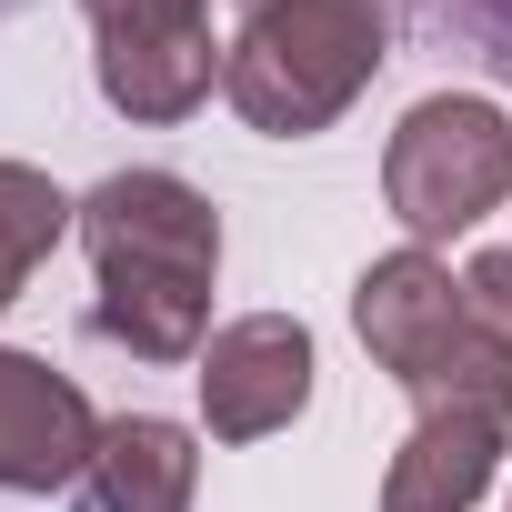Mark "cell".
<instances>
[{
	"label": "cell",
	"mask_w": 512,
	"mask_h": 512,
	"mask_svg": "<svg viewBox=\"0 0 512 512\" xmlns=\"http://www.w3.org/2000/svg\"><path fill=\"white\" fill-rule=\"evenodd\" d=\"M422 11H432V31L482 41V61H492V71H512V0H422Z\"/></svg>",
	"instance_id": "obj_12"
},
{
	"label": "cell",
	"mask_w": 512,
	"mask_h": 512,
	"mask_svg": "<svg viewBox=\"0 0 512 512\" xmlns=\"http://www.w3.org/2000/svg\"><path fill=\"white\" fill-rule=\"evenodd\" d=\"M382 201L392 221L432 251L462 241L472 221H492L512 201V111L482 91H432L402 111V131L382 141Z\"/></svg>",
	"instance_id": "obj_3"
},
{
	"label": "cell",
	"mask_w": 512,
	"mask_h": 512,
	"mask_svg": "<svg viewBox=\"0 0 512 512\" xmlns=\"http://www.w3.org/2000/svg\"><path fill=\"white\" fill-rule=\"evenodd\" d=\"M91 21V61H101V101L121 121H191L221 91V41H211V0H81Z\"/></svg>",
	"instance_id": "obj_4"
},
{
	"label": "cell",
	"mask_w": 512,
	"mask_h": 512,
	"mask_svg": "<svg viewBox=\"0 0 512 512\" xmlns=\"http://www.w3.org/2000/svg\"><path fill=\"white\" fill-rule=\"evenodd\" d=\"M312 372H322V352H312V332H302L292 312H241V322H221V332L201 342V362H191L211 442H272V432H292V422L312 412Z\"/></svg>",
	"instance_id": "obj_5"
},
{
	"label": "cell",
	"mask_w": 512,
	"mask_h": 512,
	"mask_svg": "<svg viewBox=\"0 0 512 512\" xmlns=\"http://www.w3.org/2000/svg\"><path fill=\"white\" fill-rule=\"evenodd\" d=\"M412 402H422V412H482V422L512 432V342L472 322V332H462V342L412 382Z\"/></svg>",
	"instance_id": "obj_11"
},
{
	"label": "cell",
	"mask_w": 512,
	"mask_h": 512,
	"mask_svg": "<svg viewBox=\"0 0 512 512\" xmlns=\"http://www.w3.org/2000/svg\"><path fill=\"white\" fill-rule=\"evenodd\" d=\"M191 492H201V432L191 422H161V412L101 422L91 512H191Z\"/></svg>",
	"instance_id": "obj_9"
},
{
	"label": "cell",
	"mask_w": 512,
	"mask_h": 512,
	"mask_svg": "<svg viewBox=\"0 0 512 512\" xmlns=\"http://www.w3.org/2000/svg\"><path fill=\"white\" fill-rule=\"evenodd\" d=\"M101 412L41 352H0V492H71L91 482Z\"/></svg>",
	"instance_id": "obj_7"
},
{
	"label": "cell",
	"mask_w": 512,
	"mask_h": 512,
	"mask_svg": "<svg viewBox=\"0 0 512 512\" xmlns=\"http://www.w3.org/2000/svg\"><path fill=\"white\" fill-rule=\"evenodd\" d=\"M11 11H31V0H0V21H11Z\"/></svg>",
	"instance_id": "obj_14"
},
{
	"label": "cell",
	"mask_w": 512,
	"mask_h": 512,
	"mask_svg": "<svg viewBox=\"0 0 512 512\" xmlns=\"http://www.w3.org/2000/svg\"><path fill=\"white\" fill-rule=\"evenodd\" d=\"M352 332H362V352L412 392V382L472 332V302H462V282H452L442 251L402 241V251H382V262L352 282Z\"/></svg>",
	"instance_id": "obj_6"
},
{
	"label": "cell",
	"mask_w": 512,
	"mask_h": 512,
	"mask_svg": "<svg viewBox=\"0 0 512 512\" xmlns=\"http://www.w3.org/2000/svg\"><path fill=\"white\" fill-rule=\"evenodd\" d=\"M502 472V422L482 412H422L382 472V512H472Z\"/></svg>",
	"instance_id": "obj_8"
},
{
	"label": "cell",
	"mask_w": 512,
	"mask_h": 512,
	"mask_svg": "<svg viewBox=\"0 0 512 512\" xmlns=\"http://www.w3.org/2000/svg\"><path fill=\"white\" fill-rule=\"evenodd\" d=\"M382 61H392L382 0H262L221 41V101L262 141H312L372 91Z\"/></svg>",
	"instance_id": "obj_2"
},
{
	"label": "cell",
	"mask_w": 512,
	"mask_h": 512,
	"mask_svg": "<svg viewBox=\"0 0 512 512\" xmlns=\"http://www.w3.org/2000/svg\"><path fill=\"white\" fill-rule=\"evenodd\" d=\"M81 251H91V332L131 362H201L211 342V282H221V211L181 171H111L81 191Z\"/></svg>",
	"instance_id": "obj_1"
},
{
	"label": "cell",
	"mask_w": 512,
	"mask_h": 512,
	"mask_svg": "<svg viewBox=\"0 0 512 512\" xmlns=\"http://www.w3.org/2000/svg\"><path fill=\"white\" fill-rule=\"evenodd\" d=\"M61 231H81V201L31 161H0V312L31 292V272L61 251Z\"/></svg>",
	"instance_id": "obj_10"
},
{
	"label": "cell",
	"mask_w": 512,
	"mask_h": 512,
	"mask_svg": "<svg viewBox=\"0 0 512 512\" xmlns=\"http://www.w3.org/2000/svg\"><path fill=\"white\" fill-rule=\"evenodd\" d=\"M241 11H262V0H241Z\"/></svg>",
	"instance_id": "obj_15"
},
{
	"label": "cell",
	"mask_w": 512,
	"mask_h": 512,
	"mask_svg": "<svg viewBox=\"0 0 512 512\" xmlns=\"http://www.w3.org/2000/svg\"><path fill=\"white\" fill-rule=\"evenodd\" d=\"M462 302H472V322H482V332H502V342H512V241H502V251H472V262H462Z\"/></svg>",
	"instance_id": "obj_13"
}]
</instances>
